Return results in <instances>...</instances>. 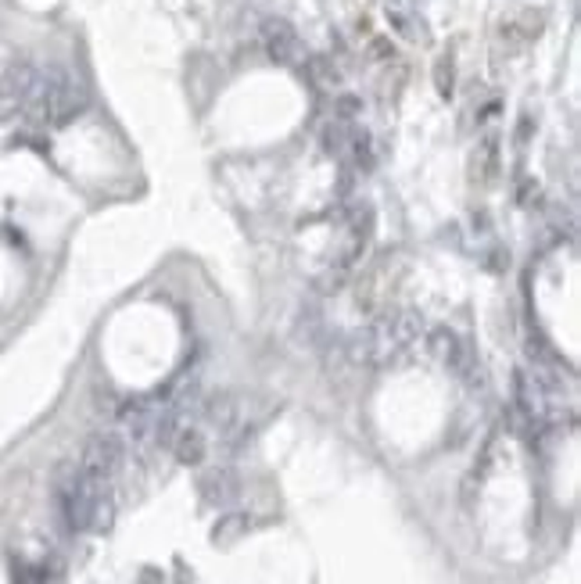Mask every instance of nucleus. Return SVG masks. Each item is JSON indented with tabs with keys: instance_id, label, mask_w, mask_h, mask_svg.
<instances>
[{
	"instance_id": "nucleus-3",
	"label": "nucleus",
	"mask_w": 581,
	"mask_h": 584,
	"mask_svg": "<svg viewBox=\"0 0 581 584\" xmlns=\"http://www.w3.org/2000/svg\"><path fill=\"white\" fill-rule=\"evenodd\" d=\"M40 79H43V72L29 58H14L7 65V72H4V79H0V119H11L18 111H25L29 101L36 97V90H40Z\"/></svg>"
},
{
	"instance_id": "nucleus-9",
	"label": "nucleus",
	"mask_w": 581,
	"mask_h": 584,
	"mask_svg": "<svg viewBox=\"0 0 581 584\" xmlns=\"http://www.w3.org/2000/svg\"><path fill=\"white\" fill-rule=\"evenodd\" d=\"M176 459L187 463V466H194V463L205 459V438H201V430L183 427V430L176 434Z\"/></svg>"
},
{
	"instance_id": "nucleus-6",
	"label": "nucleus",
	"mask_w": 581,
	"mask_h": 584,
	"mask_svg": "<svg viewBox=\"0 0 581 584\" xmlns=\"http://www.w3.org/2000/svg\"><path fill=\"white\" fill-rule=\"evenodd\" d=\"M427 348H431V355H434L445 369H452V373H460V376H474V355H470V348L463 344V337H460L456 330H449V326L431 330Z\"/></svg>"
},
{
	"instance_id": "nucleus-4",
	"label": "nucleus",
	"mask_w": 581,
	"mask_h": 584,
	"mask_svg": "<svg viewBox=\"0 0 581 584\" xmlns=\"http://www.w3.org/2000/svg\"><path fill=\"white\" fill-rule=\"evenodd\" d=\"M370 237H373V208H370L366 201H359V205H352L348 216H344V241H341L337 255L330 259V270H337V273L348 277V273L355 270V262L362 259Z\"/></svg>"
},
{
	"instance_id": "nucleus-8",
	"label": "nucleus",
	"mask_w": 581,
	"mask_h": 584,
	"mask_svg": "<svg viewBox=\"0 0 581 584\" xmlns=\"http://www.w3.org/2000/svg\"><path fill=\"white\" fill-rule=\"evenodd\" d=\"M499 176V137H485L474 151V180L488 187Z\"/></svg>"
},
{
	"instance_id": "nucleus-11",
	"label": "nucleus",
	"mask_w": 581,
	"mask_h": 584,
	"mask_svg": "<svg viewBox=\"0 0 581 584\" xmlns=\"http://www.w3.org/2000/svg\"><path fill=\"white\" fill-rule=\"evenodd\" d=\"M388 18H391V25H395L402 36H409V40H413V22H409V14L402 11V4H398V0H388Z\"/></svg>"
},
{
	"instance_id": "nucleus-5",
	"label": "nucleus",
	"mask_w": 581,
	"mask_h": 584,
	"mask_svg": "<svg viewBox=\"0 0 581 584\" xmlns=\"http://www.w3.org/2000/svg\"><path fill=\"white\" fill-rule=\"evenodd\" d=\"M122 456H126V448H122V438L119 434H94L86 441L83 456H79V470L86 477H94V481L112 484L115 470L122 466Z\"/></svg>"
},
{
	"instance_id": "nucleus-2",
	"label": "nucleus",
	"mask_w": 581,
	"mask_h": 584,
	"mask_svg": "<svg viewBox=\"0 0 581 584\" xmlns=\"http://www.w3.org/2000/svg\"><path fill=\"white\" fill-rule=\"evenodd\" d=\"M86 86L72 75V72H65V68H54V72H47L43 79H40V90H36V97L29 101V115H32V122H40V126H68L76 115H83L86 111Z\"/></svg>"
},
{
	"instance_id": "nucleus-7",
	"label": "nucleus",
	"mask_w": 581,
	"mask_h": 584,
	"mask_svg": "<svg viewBox=\"0 0 581 584\" xmlns=\"http://www.w3.org/2000/svg\"><path fill=\"white\" fill-rule=\"evenodd\" d=\"M263 43H266V54L277 65H298L305 58V47L298 40V29L290 25L288 18H266L263 22Z\"/></svg>"
},
{
	"instance_id": "nucleus-10",
	"label": "nucleus",
	"mask_w": 581,
	"mask_h": 584,
	"mask_svg": "<svg viewBox=\"0 0 581 584\" xmlns=\"http://www.w3.org/2000/svg\"><path fill=\"white\" fill-rule=\"evenodd\" d=\"M434 90H438L442 101H449L452 90H456V65H452L449 54H442V58L434 61Z\"/></svg>"
},
{
	"instance_id": "nucleus-12",
	"label": "nucleus",
	"mask_w": 581,
	"mask_h": 584,
	"mask_svg": "<svg viewBox=\"0 0 581 584\" xmlns=\"http://www.w3.org/2000/svg\"><path fill=\"white\" fill-rule=\"evenodd\" d=\"M355 111H359V101L355 97H341L337 101V119H352Z\"/></svg>"
},
{
	"instance_id": "nucleus-1",
	"label": "nucleus",
	"mask_w": 581,
	"mask_h": 584,
	"mask_svg": "<svg viewBox=\"0 0 581 584\" xmlns=\"http://www.w3.org/2000/svg\"><path fill=\"white\" fill-rule=\"evenodd\" d=\"M420 330H424V319L420 312H409V308H398V312H388L380 315L366 333H359V341L352 344V355L366 366H388L391 358H398L409 344L420 341Z\"/></svg>"
}]
</instances>
